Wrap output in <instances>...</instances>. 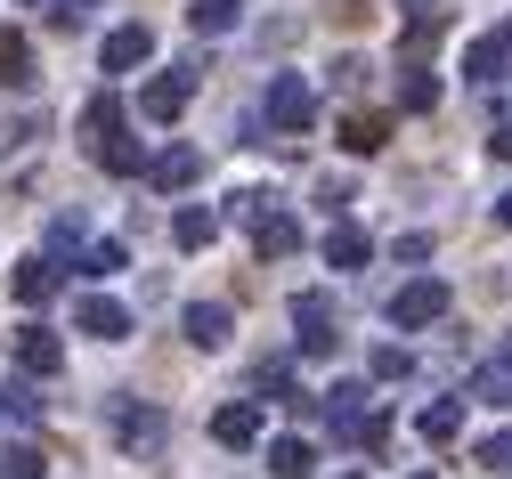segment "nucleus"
I'll return each mask as SVG.
<instances>
[{
  "label": "nucleus",
  "mask_w": 512,
  "mask_h": 479,
  "mask_svg": "<svg viewBox=\"0 0 512 479\" xmlns=\"http://www.w3.org/2000/svg\"><path fill=\"white\" fill-rule=\"evenodd\" d=\"M342 147H350V155H374V147H382V114H350V122H342Z\"/></svg>",
  "instance_id": "obj_1"
},
{
  "label": "nucleus",
  "mask_w": 512,
  "mask_h": 479,
  "mask_svg": "<svg viewBox=\"0 0 512 479\" xmlns=\"http://www.w3.org/2000/svg\"><path fill=\"white\" fill-rule=\"evenodd\" d=\"M0 82H25V41L0 33Z\"/></svg>",
  "instance_id": "obj_2"
},
{
  "label": "nucleus",
  "mask_w": 512,
  "mask_h": 479,
  "mask_svg": "<svg viewBox=\"0 0 512 479\" xmlns=\"http://www.w3.org/2000/svg\"><path fill=\"white\" fill-rule=\"evenodd\" d=\"M131 57H147V33H114L106 41V65H131Z\"/></svg>",
  "instance_id": "obj_3"
},
{
  "label": "nucleus",
  "mask_w": 512,
  "mask_h": 479,
  "mask_svg": "<svg viewBox=\"0 0 512 479\" xmlns=\"http://www.w3.org/2000/svg\"><path fill=\"white\" fill-rule=\"evenodd\" d=\"M431 309H439V285H415V293L399 301V317H407V325H415V317H431Z\"/></svg>",
  "instance_id": "obj_4"
},
{
  "label": "nucleus",
  "mask_w": 512,
  "mask_h": 479,
  "mask_svg": "<svg viewBox=\"0 0 512 479\" xmlns=\"http://www.w3.org/2000/svg\"><path fill=\"white\" fill-rule=\"evenodd\" d=\"M82 325H90V333H106V341H114V333H122V309H106V301H90V309H82Z\"/></svg>",
  "instance_id": "obj_5"
},
{
  "label": "nucleus",
  "mask_w": 512,
  "mask_h": 479,
  "mask_svg": "<svg viewBox=\"0 0 512 479\" xmlns=\"http://www.w3.org/2000/svg\"><path fill=\"white\" fill-rule=\"evenodd\" d=\"M179 98H187V82H155V90H147V114H171Z\"/></svg>",
  "instance_id": "obj_6"
},
{
  "label": "nucleus",
  "mask_w": 512,
  "mask_h": 479,
  "mask_svg": "<svg viewBox=\"0 0 512 479\" xmlns=\"http://www.w3.org/2000/svg\"><path fill=\"white\" fill-rule=\"evenodd\" d=\"M480 455H488V471H512V439H488Z\"/></svg>",
  "instance_id": "obj_7"
},
{
  "label": "nucleus",
  "mask_w": 512,
  "mask_h": 479,
  "mask_svg": "<svg viewBox=\"0 0 512 479\" xmlns=\"http://www.w3.org/2000/svg\"><path fill=\"white\" fill-rule=\"evenodd\" d=\"M496 147H504V155H512V130H504V139H496Z\"/></svg>",
  "instance_id": "obj_8"
}]
</instances>
